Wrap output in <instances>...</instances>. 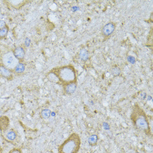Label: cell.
<instances>
[{
	"mask_svg": "<svg viewBox=\"0 0 153 153\" xmlns=\"http://www.w3.org/2000/svg\"><path fill=\"white\" fill-rule=\"evenodd\" d=\"M131 118L134 125L137 129L143 131L148 136L152 135L147 117L138 106H135L133 110Z\"/></svg>",
	"mask_w": 153,
	"mask_h": 153,
	"instance_id": "1",
	"label": "cell"
},
{
	"mask_svg": "<svg viewBox=\"0 0 153 153\" xmlns=\"http://www.w3.org/2000/svg\"><path fill=\"white\" fill-rule=\"evenodd\" d=\"M80 137L76 133H72L58 148V153H77L80 149Z\"/></svg>",
	"mask_w": 153,
	"mask_h": 153,
	"instance_id": "2",
	"label": "cell"
},
{
	"mask_svg": "<svg viewBox=\"0 0 153 153\" xmlns=\"http://www.w3.org/2000/svg\"><path fill=\"white\" fill-rule=\"evenodd\" d=\"M53 74H54L60 80L64 82H67V84L72 82L71 81L74 80L76 77L74 70L69 66L60 68Z\"/></svg>",
	"mask_w": 153,
	"mask_h": 153,
	"instance_id": "3",
	"label": "cell"
},
{
	"mask_svg": "<svg viewBox=\"0 0 153 153\" xmlns=\"http://www.w3.org/2000/svg\"><path fill=\"white\" fill-rule=\"evenodd\" d=\"M1 63H2L5 67L12 71L20 62V61L16 59V57L15 56L13 53L11 51H9L3 53L1 56Z\"/></svg>",
	"mask_w": 153,
	"mask_h": 153,
	"instance_id": "4",
	"label": "cell"
},
{
	"mask_svg": "<svg viewBox=\"0 0 153 153\" xmlns=\"http://www.w3.org/2000/svg\"><path fill=\"white\" fill-rule=\"evenodd\" d=\"M13 72L12 71L7 69L2 63L0 62V75L1 76L3 77L7 80L11 81L13 79Z\"/></svg>",
	"mask_w": 153,
	"mask_h": 153,
	"instance_id": "5",
	"label": "cell"
},
{
	"mask_svg": "<svg viewBox=\"0 0 153 153\" xmlns=\"http://www.w3.org/2000/svg\"><path fill=\"white\" fill-rule=\"evenodd\" d=\"M4 138L10 143H13L18 138V134L13 129H10L4 132Z\"/></svg>",
	"mask_w": 153,
	"mask_h": 153,
	"instance_id": "6",
	"label": "cell"
},
{
	"mask_svg": "<svg viewBox=\"0 0 153 153\" xmlns=\"http://www.w3.org/2000/svg\"><path fill=\"white\" fill-rule=\"evenodd\" d=\"M13 55L20 62H22L24 59L25 51L22 46H17L12 51Z\"/></svg>",
	"mask_w": 153,
	"mask_h": 153,
	"instance_id": "7",
	"label": "cell"
},
{
	"mask_svg": "<svg viewBox=\"0 0 153 153\" xmlns=\"http://www.w3.org/2000/svg\"><path fill=\"white\" fill-rule=\"evenodd\" d=\"M10 126V119L6 116L0 117V131L2 132H6L8 130Z\"/></svg>",
	"mask_w": 153,
	"mask_h": 153,
	"instance_id": "8",
	"label": "cell"
},
{
	"mask_svg": "<svg viewBox=\"0 0 153 153\" xmlns=\"http://www.w3.org/2000/svg\"><path fill=\"white\" fill-rule=\"evenodd\" d=\"M6 4H8L10 7L12 8H15L16 10H18L21 7H22L25 4V1H18V0H8V1H4Z\"/></svg>",
	"mask_w": 153,
	"mask_h": 153,
	"instance_id": "9",
	"label": "cell"
},
{
	"mask_svg": "<svg viewBox=\"0 0 153 153\" xmlns=\"http://www.w3.org/2000/svg\"><path fill=\"white\" fill-rule=\"evenodd\" d=\"M115 28V25L112 22H110L105 25L104 27L102 28V32L104 35L108 36L113 33Z\"/></svg>",
	"mask_w": 153,
	"mask_h": 153,
	"instance_id": "10",
	"label": "cell"
},
{
	"mask_svg": "<svg viewBox=\"0 0 153 153\" xmlns=\"http://www.w3.org/2000/svg\"><path fill=\"white\" fill-rule=\"evenodd\" d=\"M77 88V84L75 82L67 84L64 86L65 93L68 95H71L75 93Z\"/></svg>",
	"mask_w": 153,
	"mask_h": 153,
	"instance_id": "11",
	"label": "cell"
},
{
	"mask_svg": "<svg viewBox=\"0 0 153 153\" xmlns=\"http://www.w3.org/2000/svg\"><path fill=\"white\" fill-rule=\"evenodd\" d=\"M26 69V66L24 64H23L22 62H20L19 64L16 66L15 69L13 71V72L16 74V75H20L24 73Z\"/></svg>",
	"mask_w": 153,
	"mask_h": 153,
	"instance_id": "12",
	"label": "cell"
},
{
	"mask_svg": "<svg viewBox=\"0 0 153 153\" xmlns=\"http://www.w3.org/2000/svg\"><path fill=\"white\" fill-rule=\"evenodd\" d=\"M99 140V137L97 134H93L90 135L88 138V142L90 146H96L98 143Z\"/></svg>",
	"mask_w": 153,
	"mask_h": 153,
	"instance_id": "13",
	"label": "cell"
},
{
	"mask_svg": "<svg viewBox=\"0 0 153 153\" xmlns=\"http://www.w3.org/2000/svg\"><path fill=\"white\" fill-rule=\"evenodd\" d=\"M9 32V27L7 25L4 28L0 29V40L5 39Z\"/></svg>",
	"mask_w": 153,
	"mask_h": 153,
	"instance_id": "14",
	"label": "cell"
},
{
	"mask_svg": "<svg viewBox=\"0 0 153 153\" xmlns=\"http://www.w3.org/2000/svg\"><path fill=\"white\" fill-rule=\"evenodd\" d=\"M89 53L85 49H82L79 53V57L82 61L87 60L89 58Z\"/></svg>",
	"mask_w": 153,
	"mask_h": 153,
	"instance_id": "15",
	"label": "cell"
},
{
	"mask_svg": "<svg viewBox=\"0 0 153 153\" xmlns=\"http://www.w3.org/2000/svg\"><path fill=\"white\" fill-rule=\"evenodd\" d=\"M51 115V111L49 109H44L41 112V117L44 119H48Z\"/></svg>",
	"mask_w": 153,
	"mask_h": 153,
	"instance_id": "16",
	"label": "cell"
},
{
	"mask_svg": "<svg viewBox=\"0 0 153 153\" xmlns=\"http://www.w3.org/2000/svg\"><path fill=\"white\" fill-rule=\"evenodd\" d=\"M8 153H23L22 150L19 148H13L11 149Z\"/></svg>",
	"mask_w": 153,
	"mask_h": 153,
	"instance_id": "17",
	"label": "cell"
},
{
	"mask_svg": "<svg viewBox=\"0 0 153 153\" xmlns=\"http://www.w3.org/2000/svg\"><path fill=\"white\" fill-rule=\"evenodd\" d=\"M7 25L6 24V23L4 21L0 20V29L4 28V27H6Z\"/></svg>",
	"mask_w": 153,
	"mask_h": 153,
	"instance_id": "18",
	"label": "cell"
},
{
	"mask_svg": "<svg viewBox=\"0 0 153 153\" xmlns=\"http://www.w3.org/2000/svg\"><path fill=\"white\" fill-rule=\"evenodd\" d=\"M128 61L130 62V63H131V64H134L135 62V58L134 57H133V56H128Z\"/></svg>",
	"mask_w": 153,
	"mask_h": 153,
	"instance_id": "19",
	"label": "cell"
},
{
	"mask_svg": "<svg viewBox=\"0 0 153 153\" xmlns=\"http://www.w3.org/2000/svg\"><path fill=\"white\" fill-rule=\"evenodd\" d=\"M2 153V148H1V146L0 145V153Z\"/></svg>",
	"mask_w": 153,
	"mask_h": 153,
	"instance_id": "20",
	"label": "cell"
}]
</instances>
